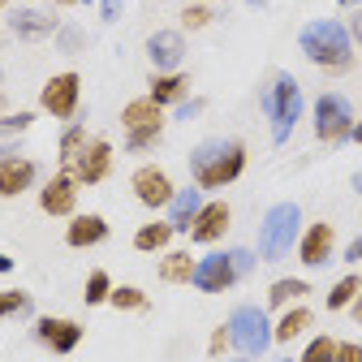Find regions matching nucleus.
I'll return each instance as SVG.
<instances>
[{
  "label": "nucleus",
  "mask_w": 362,
  "mask_h": 362,
  "mask_svg": "<svg viewBox=\"0 0 362 362\" xmlns=\"http://www.w3.org/2000/svg\"><path fill=\"white\" fill-rule=\"evenodd\" d=\"M246 173V143L242 139H207L190 151V177L199 190H224Z\"/></svg>",
  "instance_id": "f257e3e1"
},
{
  "label": "nucleus",
  "mask_w": 362,
  "mask_h": 362,
  "mask_svg": "<svg viewBox=\"0 0 362 362\" xmlns=\"http://www.w3.org/2000/svg\"><path fill=\"white\" fill-rule=\"evenodd\" d=\"M298 48L306 52L310 65H320L324 74H349L354 69V39L349 26L337 18H315L302 26L298 35Z\"/></svg>",
  "instance_id": "f03ea898"
},
{
  "label": "nucleus",
  "mask_w": 362,
  "mask_h": 362,
  "mask_svg": "<svg viewBox=\"0 0 362 362\" xmlns=\"http://www.w3.org/2000/svg\"><path fill=\"white\" fill-rule=\"evenodd\" d=\"M298 238H302V207L298 203H276L259 224V250L255 255L267 259V263H281L298 246Z\"/></svg>",
  "instance_id": "7ed1b4c3"
},
{
  "label": "nucleus",
  "mask_w": 362,
  "mask_h": 362,
  "mask_svg": "<svg viewBox=\"0 0 362 362\" xmlns=\"http://www.w3.org/2000/svg\"><path fill=\"white\" fill-rule=\"evenodd\" d=\"M263 112L272 121V143H285L302 117V86L293 74H276L263 90Z\"/></svg>",
  "instance_id": "20e7f679"
},
{
  "label": "nucleus",
  "mask_w": 362,
  "mask_h": 362,
  "mask_svg": "<svg viewBox=\"0 0 362 362\" xmlns=\"http://www.w3.org/2000/svg\"><path fill=\"white\" fill-rule=\"evenodd\" d=\"M164 108L156 100H129L121 108V129H125V147L129 151H151L160 139H164Z\"/></svg>",
  "instance_id": "39448f33"
},
{
  "label": "nucleus",
  "mask_w": 362,
  "mask_h": 362,
  "mask_svg": "<svg viewBox=\"0 0 362 362\" xmlns=\"http://www.w3.org/2000/svg\"><path fill=\"white\" fill-rule=\"evenodd\" d=\"M39 108L48 112L52 121H61V125L78 121V108H82V74L78 69L52 74L48 82H43V90H39Z\"/></svg>",
  "instance_id": "423d86ee"
},
{
  "label": "nucleus",
  "mask_w": 362,
  "mask_h": 362,
  "mask_svg": "<svg viewBox=\"0 0 362 362\" xmlns=\"http://www.w3.org/2000/svg\"><path fill=\"white\" fill-rule=\"evenodd\" d=\"M229 341L238 354L246 358H259L267 345H272V324H267V310L263 306H238L229 315Z\"/></svg>",
  "instance_id": "0eeeda50"
},
{
  "label": "nucleus",
  "mask_w": 362,
  "mask_h": 362,
  "mask_svg": "<svg viewBox=\"0 0 362 362\" xmlns=\"http://www.w3.org/2000/svg\"><path fill=\"white\" fill-rule=\"evenodd\" d=\"M354 134V108L345 95H337V90H324L320 100H315V139L320 143H345Z\"/></svg>",
  "instance_id": "6e6552de"
},
{
  "label": "nucleus",
  "mask_w": 362,
  "mask_h": 362,
  "mask_svg": "<svg viewBox=\"0 0 362 362\" xmlns=\"http://www.w3.org/2000/svg\"><path fill=\"white\" fill-rule=\"evenodd\" d=\"M129 190H134V199H139L147 211H164V207L173 203V194H177L168 168H160V164H143V168H134Z\"/></svg>",
  "instance_id": "1a4fd4ad"
},
{
  "label": "nucleus",
  "mask_w": 362,
  "mask_h": 362,
  "mask_svg": "<svg viewBox=\"0 0 362 362\" xmlns=\"http://www.w3.org/2000/svg\"><path fill=\"white\" fill-rule=\"evenodd\" d=\"M39 211L43 216H74L78 211V177L74 173H65V168H57L48 181L39 186Z\"/></svg>",
  "instance_id": "9d476101"
},
{
  "label": "nucleus",
  "mask_w": 362,
  "mask_h": 362,
  "mask_svg": "<svg viewBox=\"0 0 362 362\" xmlns=\"http://www.w3.org/2000/svg\"><path fill=\"white\" fill-rule=\"evenodd\" d=\"M112 156H117L112 143L100 139V134H90L86 147H82V156H78V164H74L78 186H100V181H108L112 177Z\"/></svg>",
  "instance_id": "9b49d317"
},
{
  "label": "nucleus",
  "mask_w": 362,
  "mask_h": 362,
  "mask_svg": "<svg viewBox=\"0 0 362 362\" xmlns=\"http://www.w3.org/2000/svg\"><path fill=\"white\" fill-rule=\"evenodd\" d=\"M229 224H233V207L224 199H207L199 207V216L190 220V242L199 246H216L220 238H229Z\"/></svg>",
  "instance_id": "f8f14e48"
},
{
  "label": "nucleus",
  "mask_w": 362,
  "mask_h": 362,
  "mask_svg": "<svg viewBox=\"0 0 362 362\" xmlns=\"http://www.w3.org/2000/svg\"><path fill=\"white\" fill-rule=\"evenodd\" d=\"M190 285L203 289V293H229V289L238 285V272H233V263H229V250L203 255V259L194 263V281H190Z\"/></svg>",
  "instance_id": "ddd939ff"
},
{
  "label": "nucleus",
  "mask_w": 362,
  "mask_h": 362,
  "mask_svg": "<svg viewBox=\"0 0 362 362\" xmlns=\"http://www.w3.org/2000/svg\"><path fill=\"white\" fill-rule=\"evenodd\" d=\"M35 341L52 354H74L82 345V324L65 320V315H43V320H35Z\"/></svg>",
  "instance_id": "4468645a"
},
{
  "label": "nucleus",
  "mask_w": 362,
  "mask_h": 362,
  "mask_svg": "<svg viewBox=\"0 0 362 362\" xmlns=\"http://www.w3.org/2000/svg\"><path fill=\"white\" fill-rule=\"evenodd\" d=\"M332 250H337V229L328 220H315V224H306L302 229V238H298V259L306 263V267H324L328 259H332Z\"/></svg>",
  "instance_id": "2eb2a0df"
},
{
  "label": "nucleus",
  "mask_w": 362,
  "mask_h": 362,
  "mask_svg": "<svg viewBox=\"0 0 362 362\" xmlns=\"http://www.w3.org/2000/svg\"><path fill=\"white\" fill-rule=\"evenodd\" d=\"M147 61L156 65V74H173L186 61V35L181 30H156L147 39Z\"/></svg>",
  "instance_id": "dca6fc26"
},
{
  "label": "nucleus",
  "mask_w": 362,
  "mask_h": 362,
  "mask_svg": "<svg viewBox=\"0 0 362 362\" xmlns=\"http://www.w3.org/2000/svg\"><path fill=\"white\" fill-rule=\"evenodd\" d=\"M108 220L100 216V211H74L69 216V229H65V246H74V250H90V246H100V242H108Z\"/></svg>",
  "instance_id": "f3484780"
},
{
  "label": "nucleus",
  "mask_w": 362,
  "mask_h": 362,
  "mask_svg": "<svg viewBox=\"0 0 362 362\" xmlns=\"http://www.w3.org/2000/svg\"><path fill=\"white\" fill-rule=\"evenodd\" d=\"M39 181V164L30 156H5L0 160V199H18Z\"/></svg>",
  "instance_id": "a211bd4d"
},
{
  "label": "nucleus",
  "mask_w": 362,
  "mask_h": 362,
  "mask_svg": "<svg viewBox=\"0 0 362 362\" xmlns=\"http://www.w3.org/2000/svg\"><path fill=\"white\" fill-rule=\"evenodd\" d=\"M9 30H13L18 39H26V43H39V39H52V35L61 30V18L48 13V9H18V13L9 18Z\"/></svg>",
  "instance_id": "6ab92c4d"
},
{
  "label": "nucleus",
  "mask_w": 362,
  "mask_h": 362,
  "mask_svg": "<svg viewBox=\"0 0 362 362\" xmlns=\"http://www.w3.org/2000/svg\"><path fill=\"white\" fill-rule=\"evenodd\" d=\"M147 100H156L160 108H177V104H186L190 100V78L173 69V74H151L147 82Z\"/></svg>",
  "instance_id": "aec40b11"
},
{
  "label": "nucleus",
  "mask_w": 362,
  "mask_h": 362,
  "mask_svg": "<svg viewBox=\"0 0 362 362\" xmlns=\"http://www.w3.org/2000/svg\"><path fill=\"white\" fill-rule=\"evenodd\" d=\"M199 207H203V190H199V186H186V190H177L173 203L164 207V211H168L164 220L173 224L177 233H190V220L199 216Z\"/></svg>",
  "instance_id": "412c9836"
},
{
  "label": "nucleus",
  "mask_w": 362,
  "mask_h": 362,
  "mask_svg": "<svg viewBox=\"0 0 362 362\" xmlns=\"http://www.w3.org/2000/svg\"><path fill=\"white\" fill-rule=\"evenodd\" d=\"M310 324H315V310L310 306H285V315L276 320V328H272V341L276 345H289V341H298V337H306L310 332Z\"/></svg>",
  "instance_id": "4be33fe9"
},
{
  "label": "nucleus",
  "mask_w": 362,
  "mask_h": 362,
  "mask_svg": "<svg viewBox=\"0 0 362 362\" xmlns=\"http://www.w3.org/2000/svg\"><path fill=\"white\" fill-rule=\"evenodd\" d=\"M194 263H199V259H194L190 250H164L156 276H160L164 285H190V281H194Z\"/></svg>",
  "instance_id": "5701e85b"
},
{
  "label": "nucleus",
  "mask_w": 362,
  "mask_h": 362,
  "mask_svg": "<svg viewBox=\"0 0 362 362\" xmlns=\"http://www.w3.org/2000/svg\"><path fill=\"white\" fill-rule=\"evenodd\" d=\"M306 298H310V281H302V276H281V281H272V289H267V306L272 310L298 306Z\"/></svg>",
  "instance_id": "b1692460"
},
{
  "label": "nucleus",
  "mask_w": 362,
  "mask_h": 362,
  "mask_svg": "<svg viewBox=\"0 0 362 362\" xmlns=\"http://www.w3.org/2000/svg\"><path fill=\"white\" fill-rule=\"evenodd\" d=\"M173 224L168 220H147L139 233H134V250H143V255H164L168 242H173Z\"/></svg>",
  "instance_id": "393cba45"
},
{
  "label": "nucleus",
  "mask_w": 362,
  "mask_h": 362,
  "mask_svg": "<svg viewBox=\"0 0 362 362\" xmlns=\"http://www.w3.org/2000/svg\"><path fill=\"white\" fill-rule=\"evenodd\" d=\"M86 139H90V129H86L82 121H69V125H65L61 143H57V160H61V168H65V173H74V164H78V156H82Z\"/></svg>",
  "instance_id": "a878e982"
},
{
  "label": "nucleus",
  "mask_w": 362,
  "mask_h": 362,
  "mask_svg": "<svg viewBox=\"0 0 362 362\" xmlns=\"http://www.w3.org/2000/svg\"><path fill=\"white\" fill-rule=\"evenodd\" d=\"M362 293V276L358 272H345V276L328 289V310H349V302Z\"/></svg>",
  "instance_id": "bb28decb"
},
{
  "label": "nucleus",
  "mask_w": 362,
  "mask_h": 362,
  "mask_svg": "<svg viewBox=\"0 0 362 362\" xmlns=\"http://www.w3.org/2000/svg\"><path fill=\"white\" fill-rule=\"evenodd\" d=\"M108 298H112V276H108L104 267H95L86 276V285H82V302L86 306H108Z\"/></svg>",
  "instance_id": "cd10ccee"
},
{
  "label": "nucleus",
  "mask_w": 362,
  "mask_h": 362,
  "mask_svg": "<svg viewBox=\"0 0 362 362\" xmlns=\"http://www.w3.org/2000/svg\"><path fill=\"white\" fill-rule=\"evenodd\" d=\"M108 306H117V310H147L151 302H147V293H143L139 285H112Z\"/></svg>",
  "instance_id": "c85d7f7f"
},
{
  "label": "nucleus",
  "mask_w": 362,
  "mask_h": 362,
  "mask_svg": "<svg viewBox=\"0 0 362 362\" xmlns=\"http://www.w3.org/2000/svg\"><path fill=\"white\" fill-rule=\"evenodd\" d=\"M216 22V13H211V5H203V0H190L186 9H181V30H207Z\"/></svg>",
  "instance_id": "c756f323"
},
{
  "label": "nucleus",
  "mask_w": 362,
  "mask_h": 362,
  "mask_svg": "<svg viewBox=\"0 0 362 362\" xmlns=\"http://www.w3.org/2000/svg\"><path fill=\"white\" fill-rule=\"evenodd\" d=\"M298 362H337V337H310Z\"/></svg>",
  "instance_id": "7c9ffc66"
},
{
  "label": "nucleus",
  "mask_w": 362,
  "mask_h": 362,
  "mask_svg": "<svg viewBox=\"0 0 362 362\" xmlns=\"http://www.w3.org/2000/svg\"><path fill=\"white\" fill-rule=\"evenodd\" d=\"M30 306V293L26 289H0V320H13Z\"/></svg>",
  "instance_id": "2f4dec72"
},
{
  "label": "nucleus",
  "mask_w": 362,
  "mask_h": 362,
  "mask_svg": "<svg viewBox=\"0 0 362 362\" xmlns=\"http://www.w3.org/2000/svg\"><path fill=\"white\" fill-rule=\"evenodd\" d=\"M35 125V112H5V117H0V139H18V134H26Z\"/></svg>",
  "instance_id": "473e14b6"
},
{
  "label": "nucleus",
  "mask_w": 362,
  "mask_h": 362,
  "mask_svg": "<svg viewBox=\"0 0 362 362\" xmlns=\"http://www.w3.org/2000/svg\"><path fill=\"white\" fill-rule=\"evenodd\" d=\"M255 250H246V246H238V250H229V263H233V272H238V281L242 276H250V272H255Z\"/></svg>",
  "instance_id": "72a5a7b5"
},
{
  "label": "nucleus",
  "mask_w": 362,
  "mask_h": 362,
  "mask_svg": "<svg viewBox=\"0 0 362 362\" xmlns=\"http://www.w3.org/2000/svg\"><path fill=\"white\" fill-rule=\"evenodd\" d=\"M57 43H61L65 52H78L86 39H82V30H78V26H61V30H57Z\"/></svg>",
  "instance_id": "f704fd0d"
},
{
  "label": "nucleus",
  "mask_w": 362,
  "mask_h": 362,
  "mask_svg": "<svg viewBox=\"0 0 362 362\" xmlns=\"http://www.w3.org/2000/svg\"><path fill=\"white\" fill-rule=\"evenodd\" d=\"M229 345H233V341H229V324H220V328L211 332V341H207V349H211V354L220 358V354H229Z\"/></svg>",
  "instance_id": "c9c22d12"
},
{
  "label": "nucleus",
  "mask_w": 362,
  "mask_h": 362,
  "mask_svg": "<svg viewBox=\"0 0 362 362\" xmlns=\"http://www.w3.org/2000/svg\"><path fill=\"white\" fill-rule=\"evenodd\" d=\"M337 362H362V345L358 341H337Z\"/></svg>",
  "instance_id": "e433bc0d"
},
{
  "label": "nucleus",
  "mask_w": 362,
  "mask_h": 362,
  "mask_svg": "<svg viewBox=\"0 0 362 362\" xmlns=\"http://www.w3.org/2000/svg\"><path fill=\"white\" fill-rule=\"evenodd\" d=\"M345 26H349V39H354V48L362 52V9H358V13H354V18H349Z\"/></svg>",
  "instance_id": "4c0bfd02"
},
{
  "label": "nucleus",
  "mask_w": 362,
  "mask_h": 362,
  "mask_svg": "<svg viewBox=\"0 0 362 362\" xmlns=\"http://www.w3.org/2000/svg\"><path fill=\"white\" fill-rule=\"evenodd\" d=\"M203 112V100H186V104H177V117L181 121H190V117H199Z\"/></svg>",
  "instance_id": "58836bf2"
},
{
  "label": "nucleus",
  "mask_w": 362,
  "mask_h": 362,
  "mask_svg": "<svg viewBox=\"0 0 362 362\" xmlns=\"http://www.w3.org/2000/svg\"><path fill=\"white\" fill-rule=\"evenodd\" d=\"M100 18H104V22H117V18H121V5H117V0H104V5H100Z\"/></svg>",
  "instance_id": "ea45409f"
},
{
  "label": "nucleus",
  "mask_w": 362,
  "mask_h": 362,
  "mask_svg": "<svg viewBox=\"0 0 362 362\" xmlns=\"http://www.w3.org/2000/svg\"><path fill=\"white\" fill-rule=\"evenodd\" d=\"M345 259H349V263H362V238H354V242L345 246Z\"/></svg>",
  "instance_id": "a19ab883"
},
{
  "label": "nucleus",
  "mask_w": 362,
  "mask_h": 362,
  "mask_svg": "<svg viewBox=\"0 0 362 362\" xmlns=\"http://www.w3.org/2000/svg\"><path fill=\"white\" fill-rule=\"evenodd\" d=\"M5 272H13V259H9V255H0V276H5Z\"/></svg>",
  "instance_id": "79ce46f5"
},
{
  "label": "nucleus",
  "mask_w": 362,
  "mask_h": 362,
  "mask_svg": "<svg viewBox=\"0 0 362 362\" xmlns=\"http://www.w3.org/2000/svg\"><path fill=\"white\" fill-rule=\"evenodd\" d=\"M354 143H362V121H354V134H349Z\"/></svg>",
  "instance_id": "37998d69"
},
{
  "label": "nucleus",
  "mask_w": 362,
  "mask_h": 362,
  "mask_svg": "<svg viewBox=\"0 0 362 362\" xmlns=\"http://www.w3.org/2000/svg\"><path fill=\"white\" fill-rule=\"evenodd\" d=\"M57 5H86V0H57Z\"/></svg>",
  "instance_id": "c03bdc74"
},
{
  "label": "nucleus",
  "mask_w": 362,
  "mask_h": 362,
  "mask_svg": "<svg viewBox=\"0 0 362 362\" xmlns=\"http://www.w3.org/2000/svg\"><path fill=\"white\" fill-rule=\"evenodd\" d=\"M229 362H255V358H246V354H238V358H229Z\"/></svg>",
  "instance_id": "a18cd8bd"
},
{
  "label": "nucleus",
  "mask_w": 362,
  "mask_h": 362,
  "mask_svg": "<svg viewBox=\"0 0 362 362\" xmlns=\"http://www.w3.org/2000/svg\"><path fill=\"white\" fill-rule=\"evenodd\" d=\"M5 108H9V100H5V95H0V117H5Z\"/></svg>",
  "instance_id": "49530a36"
},
{
  "label": "nucleus",
  "mask_w": 362,
  "mask_h": 362,
  "mask_svg": "<svg viewBox=\"0 0 362 362\" xmlns=\"http://www.w3.org/2000/svg\"><path fill=\"white\" fill-rule=\"evenodd\" d=\"M354 190H362V173H358V177H354Z\"/></svg>",
  "instance_id": "de8ad7c7"
},
{
  "label": "nucleus",
  "mask_w": 362,
  "mask_h": 362,
  "mask_svg": "<svg viewBox=\"0 0 362 362\" xmlns=\"http://www.w3.org/2000/svg\"><path fill=\"white\" fill-rule=\"evenodd\" d=\"M337 5H358V0H337Z\"/></svg>",
  "instance_id": "09e8293b"
},
{
  "label": "nucleus",
  "mask_w": 362,
  "mask_h": 362,
  "mask_svg": "<svg viewBox=\"0 0 362 362\" xmlns=\"http://www.w3.org/2000/svg\"><path fill=\"white\" fill-rule=\"evenodd\" d=\"M0 9H9V0H0Z\"/></svg>",
  "instance_id": "8fccbe9b"
},
{
  "label": "nucleus",
  "mask_w": 362,
  "mask_h": 362,
  "mask_svg": "<svg viewBox=\"0 0 362 362\" xmlns=\"http://www.w3.org/2000/svg\"><path fill=\"white\" fill-rule=\"evenodd\" d=\"M276 362H293V358H276Z\"/></svg>",
  "instance_id": "3c124183"
},
{
  "label": "nucleus",
  "mask_w": 362,
  "mask_h": 362,
  "mask_svg": "<svg viewBox=\"0 0 362 362\" xmlns=\"http://www.w3.org/2000/svg\"><path fill=\"white\" fill-rule=\"evenodd\" d=\"M0 82H5V69H0Z\"/></svg>",
  "instance_id": "603ef678"
},
{
  "label": "nucleus",
  "mask_w": 362,
  "mask_h": 362,
  "mask_svg": "<svg viewBox=\"0 0 362 362\" xmlns=\"http://www.w3.org/2000/svg\"><path fill=\"white\" fill-rule=\"evenodd\" d=\"M203 5H207V0H203Z\"/></svg>",
  "instance_id": "864d4df0"
}]
</instances>
